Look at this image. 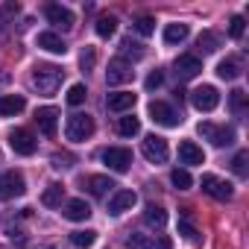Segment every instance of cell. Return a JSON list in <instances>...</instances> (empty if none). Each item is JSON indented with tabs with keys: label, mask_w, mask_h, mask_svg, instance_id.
<instances>
[{
	"label": "cell",
	"mask_w": 249,
	"mask_h": 249,
	"mask_svg": "<svg viewBox=\"0 0 249 249\" xmlns=\"http://www.w3.org/2000/svg\"><path fill=\"white\" fill-rule=\"evenodd\" d=\"M62 76H65V71H62V68H56V65H36V68H33L30 82H33V88H36L38 94L50 97V94H56V91H59Z\"/></svg>",
	"instance_id": "cell-1"
},
{
	"label": "cell",
	"mask_w": 249,
	"mask_h": 249,
	"mask_svg": "<svg viewBox=\"0 0 249 249\" xmlns=\"http://www.w3.org/2000/svg\"><path fill=\"white\" fill-rule=\"evenodd\" d=\"M65 135L68 141H85L94 135V117L85 114V111H76L68 117V126H65Z\"/></svg>",
	"instance_id": "cell-2"
},
{
	"label": "cell",
	"mask_w": 249,
	"mask_h": 249,
	"mask_svg": "<svg viewBox=\"0 0 249 249\" xmlns=\"http://www.w3.org/2000/svg\"><path fill=\"white\" fill-rule=\"evenodd\" d=\"M141 153H144V159H147L150 164H164L167 156H170L167 141H164L161 135H147V138L141 141Z\"/></svg>",
	"instance_id": "cell-3"
},
{
	"label": "cell",
	"mask_w": 249,
	"mask_h": 249,
	"mask_svg": "<svg viewBox=\"0 0 249 249\" xmlns=\"http://www.w3.org/2000/svg\"><path fill=\"white\" fill-rule=\"evenodd\" d=\"M103 164L108 170H114V173H126L132 167V150H126V147H108V150H103Z\"/></svg>",
	"instance_id": "cell-4"
},
{
	"label": "cell",
	"mask_w": 249,
	"mask_h": 249,
	"mask_svg": "<svg viewBox=\"0 0 249 249\" xmlns=\"http://www.w3.org/2000/svg\"><path fill=\"white\" fill-rule=\"evenodd\" d=\"M27 194V182L18 170H6L0 173V199H15Z\"/></svg>",
	"instance_id": "cell-5"
},
{
	"label": "cell",
	"mask_w": 249,
	"mask_h": 249,
	"mask_svg": "<svg viewBox=\"0 0 249 249\" xmlns=\"http://www.w3.org/2000/svg\"><path fill=\"white\" fill-rule=\"evenodd\" d=\"M150 117L159 123V126H167V129H173V126H179L182 123V114L179 111H173L167 103H161V100H153L150 103Z\"/></svg>",
	"instance_id": "cell-6"
},
{
	"label": "cell",
	"mask_w": 249,
	"mask_h": 249,
	"mask_svg": "<svg viewBox=\"0 0 249 249\" xmlns=\"http://www.w3.org/2000/svg\"><path fill=\"white\" fill-rule=\"evenodd\" d=\"M199 135L208 138L214 147H229L234 144V129L231 126H214V123H199Z\"/></svg>",
	"instance_id": "cell-7"
},
{
	"label": "cell",
	"mask_w": 249,
	"mask_h": 249,
	"mask_svg": "<svg viewBox=\"0 0 249 249\" xmlns=\"http://www.w3.org/2000/svg\"><path fill=\"white\" fill-rule=\"evenodd\" d=\"M132 76H135V71L126 59H111L108 62V71H106L108 85H126V82H132Z\"/></svg>",
	"instance_id": "cell-8"
},
{
	"label": "cell",
	"mask_w": 249,
	"mask_h": 249,
	"mask_svg": "<svg viewBox=\"0 0 249 249\" xmlns=\"http://www.w3.org/2000/svg\"><path fill=\"white\" fill-rule=\"evenodd\" d=\"M191 103H194V108H199V111H214V108L220 106V94H217L214 85H199L196 91H191Z\"/></svg>",
	"instance_id": "cell-9"
},
{
	"label": "cell",
	"mask_w": 249,
	"mask_h": 249,
	"mask_svg": "<svg viewBox=\"0 0 249 249\" xmlns=\"http://www.w3.org/2000/svg\"><path fill=\"white\" fill-rule=\"evenodd\" d=\"M9 147H12L18 156H33L36 147H38V141H36L33 132H27V129H12V132H9Z\"/></svg>",
	"instance_id": "cell-10"
},
{
	"label": "cell",
	"mask_w": 249,
	"mask_h": 249,
	"mask_svg": "<svg viewBox=\"0 0 249 249\" xmlns=\"http://www.w3.org/2000/svg\"><path fill=\"white\" fill-rule=\"evenodd\" d=\"M202 191H205L208 196H214V199H231V194H234L231 182H223V179H217L214 173H205V176H202Z\"/></svg>",
	"instance_id": "cell-11"
},
{
	"label": "cell",
	"mask_w": 249,
	"mask_h": 249,
	"mask_svg": "<svg viewBox=\"0 0 249 249\" xmlns=\"http://www.w3.org/2000/svg\"><path fill=\"white\" fill-rule=\"evenodd\" d=\"M44 15H47V21H50L56 30H62V33H68V30L73 27V12L65 9V6H59V3H50V6L44 9Z\"/></svg>",
	"instance_id": "cell-12"
},
{
	"label": "cell",
	"mask_w": 249,
	"mask_h": 249,
	"mask_svg": "<svg viewBox=\"0 0 249 249\" xmlns=\"http://www.w3.org/2000/svg\"><path fill=\"white\" fill-rule=\"evenodd\" d=\"M199 71H202V62H199L196 56H191V53H185V56H179V59L173 62V73H176L179 79H194Z\"/></svg>",
	"instance_id": "cell-13"
},
{
	"label": "cell",
	"mask_w": 249,
	"mask_h": 249,
	"mask_svg": "<svg viewBox=\"0 0 249 249\" xmlns=\"http://www.w3.org/2000/svg\"><path fill=\"white\" fill-rule=\"evenodd\" d=\"M135 202H138V194H135V191H117V194L108 199V214H111V217H120L123 211H129Z\"/></svg>",
	"instance_id": "cell-14"
},
{
	"label": "cell",
	"mask_w": 249,
	"mask_h": 249,
	"mask_svg": "<svg viewBox=\"0 0 249 249\" xmlns=\"http://www.w3.org/2000/svg\"><path fill=\"white\" fill-rule=\"evenodd\" d=\"M36 123H38V129L44 135H56V126H59V111L53 106H44L36 111Z\"/></svg>",
	"instance_id": "cell-15"
},
{
	"label": "cell",
	"mask_w": 249,
	"mask_h": 249,
	"mask_svg": "<svg viewBox=\"0 0 249 249\" xmlns=\"http://www.w3.org/2000/svg\"><path fill=\"white\" fill-rule=\"evenodd\" d=\"M135 103H138V97H135L132 91H117V94H108V97H106V106H108L111 111H129Z\"/></svg>",
	"instance_id": "cell-16"
},
{
	"label": "cell",
	"mask_w": 249,
	"mask_h": 249,
	"mask_svg": "<svg viewBox=\"0 0 249 249\" xmlns=\"http://www.w3.org/2000/svg\"><path fill=\"white\" fill-rule=\"evenodd\" d=\"M24 106H27V100H24L21 94H0V114H3V117L21 114Z\"/></svg>",
	"instance_id": "cell-17"
},
{
	"label": "cell",
	"mask_w": 249,
	"mask_h": 249,
	"mask_svg": "<svg viewBox=\"0 0 249 249\" xmlns=\"http://www.w3.org/2000/svg\"><path fill=\"white\" fill-rule=\"evenodd\" d=\"M179 161L182 164H205V153L194 141H182L179 144Z\"/></svg>",
	"instance_id": "cell-18"
},
{
	"label": "cell",
	"mask_w": 249,
	"mask_h": 249,
	"mask_svg": "<svg viewBox=\"0 0 249 249\" xmlns=\"http://www.w3.org/2000/svg\"><path fill=\"white\" fill-rule=\"evenodd\" d=\"M38 47L47 50V53H56V56H65V53H68L65 41H62L56 33H41V36H38Z\"/></svg>",
	"instance_id": "cell-19"
},
{
	"label": "cell",
	"mask_w": 249,
	"mask_h": 249,
	"mask_svg": "<svg viewBox=\"0 0 249 249\" xmlns=\"http://www.w3.org/2000/svg\"><path fill=\"white\" fill-rule=\"evenodd\" d=\"M65 217H68V220H73V223L88 220V217H91V205H88L85 199H71V202L65 205Z\"/></svg>",
	"instance_id": "cell-20"
},
{
	"label": "cell",
	"mask_w": 249,
	"mask_h": 249,
	"mask_svg": "<svg viewBox=\"0 0 249 249\" xmlns=\"http://www.w3.org/2000/svg\"><path fill=\"white\" fill-rule=\"evenodd\" d=\"M188 36H191L188 24H167L164 27V44H182Z\"/></svg>",
	"instance_id": "cell-21"
},
{
	"label": "cell",
	"mask_w": 249,
	"mask_h": 249,
	"mask_svg": "<svg viewBox=\"0 0 249 249\" xmlns=\"http://www.w3.org/2000/svg\"><path fill=\"white\" fill-rule=\"evenodd\" d=\"M217 76L226 79V82L237 79V76H240V62H237V59H223V62L217 65Z\"/></svg>",
	"instance_id": "cell-22"
},
{
	"label": "cell",
	"mask_w": 249,
	"mask_h": 249,
	"mask_svg": "<svg viewBox=\"0 0 249 249\" xmlns=\"http://www.w3.org/2000/svg\"><path fill=\"white\" fill-rule=\"evenodd\" d=\"M144 220H147L150 226H156V229H161V226L167 223V211H164L161 205H156V202H150V205L144 208Z\"/></svg>",
	"instance_id": "cell-23"
},
{
	"label": "cell",
	"mask_w": 249,
	"mask_h": 249,
	"mask_svg": "<svg viewBox=\"0 0 249 249\" xmlns=\"http://www.w3.org/2000/svg\"><path fill=\"white\" fill-rule=\"evenodd\" d=\"M71 243H73L76 249H88V246H94V243H97V231H94V229L71 231Z\"/></svg>",
	"instance_id": "cell-24"
},
{
	"label": "cell",
	"mask_w": 249,
	"mask_h": 249,
	"mask_svg": "<svg viewBox=\"0 0 249 249\" xmlns=\"http://www.w3.org/2000/svg\"><path fill=\"white\" fill-rule=\"evenodd\" d=\"M111 188H117V185H114L108 176H91V179H88V191H91L94 196H106Z\"/></svg>",
	"instance_id": "cell-25"
},
{
	"label": "cell",
	"mask_w": 249,
	"mask_h": 249,
	"mask_svg": "<svg viewBox=\"0 0 249 249\" xmlns=\"http://www.w3.org/2000/svg\"><path fill=\"white\" fill-rule=\"evenodd\" d=\"M117 132H120L123 138L138 135V132H141V120H138V117H132V114H129V117H120V120H117Z\"/></svg>",
	"instance_id": "cell-26"
},
{
	"label": "cell",
	"mask_w": 249,
	"mask_h": 249,
	"mask_svg": "<svg viewBox=\"0 0 249 249\" xmlns=\"http://www.w3.org/2000/svg\"><path fill=\"white\" fill-rule=\"evenodd\" d=\"M62 196H65V188L62 185H47V191L41 194V202L47 205V208H56V205H62Z\"/></svg>",
	"instance_id": "cell-27"
},
{
	"label": "cell",
	"mask_w": 249,
	"mask_h": 249,
	"mask_svg": "<svg viewBox=\"0 0 249 249\" xmlns=\"http://www.w3.org/2000/svg\"><path fill=\"white\" fill-rule=\"evenodd\" d=\"M97 36L100 38H111L114 36V30H117V18L114 15H103V18H97Z\"/></svg>",
	"instance_id": "cell-28"
},
{
	"label": "cell",
	"mask_w": 249,
	"mask_h": 249,
	"mask_svg": "<svg viewBox=\"0 0 249 249\" xmlns=\"http://www.w3.org/2000/svg\"><path fill=\"white\" fill-rule=\"evenodd\" d=\"M179 234H182V237H188V240H194V243L199 240V231H196V226L191 223L188 211H182V214H179Z\"/></svg>",
	"instance_id": "cell-29"
},
{
	"label": "cell",
	"mask_w": 249,
	"mask_h": 249,
	"mask_svg": "<svg viewBox=\"0 0 249 249\" xmlns=\"http://www.w3.org/2000/svg\"><path fill=\"white\" fill-rule=\"evenodd\" d=\"M196 47H199L202 53H214V50L220 47V36H217V33H202V36L196 38Z\"/></svg>",
	"instance_id": "cell-30"
},
{
	"label": "cell",
	"mask_w": 249,
	"mask_h": 249,
	"mask_svg": "<svg viewBox=\"0 0 249 249\" xmlns=\"http://www.w3.org/2000/svg\"><path fill=\"white\" fill-rule=\"evenodd\" d=\"M170 182H173V188H179V191H188V188L194 185V179H191V173H188L185 167H176V170L170 173Z\"/></svg>",
	"instance_id": "cell-31"
},
{
	"label": "cell",
	"mask_w": 249,
	"mask_h": 249,
	"mask_svg": "<svg viewBox=\"0 0 249 249\" xmlns=\"http://www.w3.org/2000/svg\"><path fill=\"white\" fill-rule=\"evenodd\" d=\"M120 50H123V56H132V59H141L144 56V44H138L132 38H123L120 41Z\"/></svg>",
	"instance_id": "cell-32"
},
{
	"label": "cell",
	"mask_w": 249,
	"mask_h": 249,
	"mask_svg": "<svg viewBox=\"0 0 249 249\" xmlns=\"http://www.w3.org/2000/svg\"><path fill=\"white\" fill-rule=\"evenodd\" d=\"M85 97H88V91H85V85H82V82H76V85H71V88H68V103H71V106H82V103H85Z\"/></svg>",
	"instance_id": "cell-33"
},
{
	"label": "cell",
	"mask_w": 249,
	"mask_h": 249,
	"mask_svg": "<svg viewBox=\"0 0 249 249\" xmlns=\"http://www.w3.org/2000/svg\"><path fill=\"white\" fill-rule=\"evenodd\" d=\"M126 246H129V249H150V246H153V240H150V234L132 231V234L126 237Z\"/></svg>",
	"instance_id": "cell-34"
},
{
	"label": "cell",
	"mask_w": 249,
	"mask_h": 249,
	"mask_svg": "<svg viewBox=\"0 0 249 249\" xmlns=\"http://www.w3.org/2000/svg\"><path fill=\"white\" fill-rule=\"evenodd\" d=\"M246 161H249V153H246V150H240V153H237V156L231 159V170H234V173H237L240 179H243V176L249 173V170H246Z\"/></svg>",
	"instance_id": "cell-35"
},
{
	"label": "cell",
	"mask_w": 249,
	"mask_h": 249,
	"mask_svg": "<svg viewBox=\"0 0 249 249\" xmlns=\"http://www.w3.org/2000/svg\"><path fill=\"white\" fill-rule=\"evenodd\" d=\"M135 33H141V36H153V33H156V21H153L150 15H141V18L135 21Z\"/></svg>",
	"instance_id": "cell-36"
},
{
	"label": "cell",
	"mask_w": 249,
	"mask_h": 249,
	"mask_svg": "<svg viewBox=\"0 0 249 249\" xmlns=\"http://www.w3.org/2000/svg\"><path fill=\"white\" fill-rule=\"evenodd\" d=\"M243 30H246V21H243L240 15H231V21H229V36H231V38H240Z\"/></svg>",
	"instance_id": "cell-37"
},
{
	"label": "cell",
	"mask_w": 249,
	"mask_h": 249,
	"mask_svg": "<svg viewBox=\"0 0 249 249\" xmlns=\"http://www.w3.org/2000/svg\"><path fill=\"white\" fill-rule=\"evenodd\" d=\"M94 62H97V50L85 44V50H82V56H79V65H82V71H91V68H94Z\"/></svg>",
	"instance_id": "cell-38"
},
{
	"label": "cell",
	"mask_w": 249,
	"mask_h": 249,
	"mask_svg": "<svg viewBox=\"0 0 249 249\" xmlns=\"http://www.w3.org/2000/svg\"><path fill=\"white\" fill-rule=\"evenodd\" d=\"M229 100H231V108H234L237 114H243V111H246V91H240V88H237V91H231V97H229Z\"/></svg>",
	"instance_id": "cell-39"
},
{
	"label": "cell",
	"mask_w": 249,
	"mask_h": 249,
	"mask_svg": "<svg viewBox=\"0 0 249 249\" xmlns=\"http://www.w3.org/2000/svg\"><path fill=\"white\" fill-rule=\"evenodd\" d=\"M161 82H164V73H161V71L156 68V71H153V73L147 76V82H144V85H147V91H156V88H159Z\"/></svg>",
	"instance_id": "cell-40"
},
{
	"label": "cell",
	"mask_w": 249,
	"mask_h": 249,
	"mask_svg": "<svg viewBox=\"0 0 249 249\" xmlns=\"http://www.w3.org/2000/svg\"><path fill=\"white\" fill-rule=\"evenodd\" d=\"M71 161H73V156H68V153H56V156H53V167H56V170H68Z\"/></svg>",
	"instance_id": "cell-41"
},
{
	"label": "cell",
	"mask_w": 249,
	"mask_h": 249,
	"mask_svg": "<svg viewBox=\"0 0 249 249\" xmlns=\"http://www.w3.org/2000/svg\"><path fill=\"white\" fill-rule=\"evenodd\" d=\"M150 249H173V243H170V237H164V234H161V237H159Z\"/></svg>",
	"instance_id": "cell-42"
},
{
	"label": "cell",
	"mask_w": 249,
	"mask_h": 249,
	"mask_svg": "<svg viewBox=\"0 0 249 249\" xmlns=\"http://www.w3.org/2000/svg\"><path fill=\"white\" fill-rule=\"evenodd\" d=\"M9 234H12V240H15L18 246H27V237H24L21 231H15V229H9Z\"/></svg>",
	"instance_id": "cell-43"
},
{
	"label": "cell",
	"mask_w": 249,
	"mask_h": 249,
	"mask_svg": "<svg viewBox=\"0 0 249 249\" xmlns=\"http://www.w3.org/2000/svg\"><path fill=\"white\" fill-rule=\"evenodd\" d=\"M38 249H53V246H38Z\"/></svg>",
	"instance_id": "cell-44"
}]
</instances>
